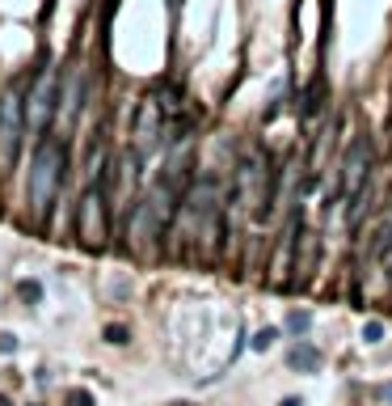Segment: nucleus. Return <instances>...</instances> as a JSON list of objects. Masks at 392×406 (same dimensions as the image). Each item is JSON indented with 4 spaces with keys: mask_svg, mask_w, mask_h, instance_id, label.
I'll return each instance as SVG.
<instances>
[{
    "mask_svg": "<svg viewBox=\"0 0 392 406\" xmlns=\"http://www.w3.org/2000/svg\"><path fill=\"white\" fill-rule=\"evenodd\" d=\"M164 140V111H160V102L156 97H144L139 102V115H135V152L139 157H148V152H156Z\"/></svg>",
    "mask_w": 392,
    "mask_h": 406,
    "instance_id": "20e7f679",
    "label": "nucleus"
},
{
    "mask_svg": "<svg viewBox=\"0 0 392 406\" xmlns=\"http://www.w3.org/2000/svg\"><path fill=\"white\" fill-rule=\"evenodd\" d=\"M363 339H367V343H380V339H384V326H380V322H367V326H363Z\"/></svg>",
    "mask_w": 392,
    "mask_h": 406,
    "instance_id": "6e6552de",
    "label": "nucleus"
},
{
    "mask_svg": "<svg viewBox=\"0 0 392 406\" xmlns=\"http://www.w3.org/2000/svg\"><path fill=\"white\" fill-rule=\"evenodd\" d=\"M287 330H296V334L308 330V314H291V318H287Z\"/></svg>",
    "mask_w": 392,
    "mask_h": 406,
    "instance_id": "9d476101",
    "label": "nucleus"
},
{
    "mask_svg": "<svg viewBox=\"0 0 392 406\" xmlns=\"http://www.w3.org/2000/svg\"><path fill=\"white\" fill-rule=\"evenodd\" d=\"M17 292H22L26 300H38V296H42V288H38L34 279H22V284H17Z\"/></svg>",
    "mask_w": 392,
    "mask_h": 406,
    "instance_id": "0eeeda50",
    "label": "nucleus"
},
{
    "mask_svg": "<svg viewBox=\"0 0 392 406\" xmlns=\"http://www.w3.org/2000/svg\"><path fill=\"white\" fill-rule=\"evenodd\" d=\"M321 364V351L312 347V343H296L291 351H287V368L291 373H312Z\"/></svg>",
    "mask_w": 392,
    "mask_h": 406,
    "instance_id": "423d86ee",
    "label": "nucleus"
},
{
    "mask_svg": "<svg viewBox=\"0 0 392 406\" xmlns=\"http://www.w3.org/2000/svg\"><path fill=\"white\" fill-rule=\"evenodd\" d=\"M105 343H119V347H123V343H127V326H110V330H105Z\"/></svg>",
    "mask_w": 392,
    "mask_h": 406,
    "instance_id": "1a4fd4ad",
    "label": "nucleus"
},
{
    "mask_svg": "<svg viewBox=\"0 0 392 406\" xmlns=\"http://www.w3.org/2000/svg\"><path fill=\"white\" fill-rule=\"evenodd\" d=\"M283 406H304V402H300V398H287V402H283Z\"/></svg>",
    "mask_w": 392,
    "mask_h": 406,
    "instance_id": "4468645a",
    "label": "nucleus"
},
{
    "mask_svg": "<svg viewBox=\"0 0 392 406\" xmlns=\"http://www.w3.org/2000/svg\"><path fill=\"white\" fill-rule=\"evenodd\" d=\"M60 89H55V76L42 68L34 81H30V93H26V127L34 131V136H46V127H51V119L60 115Z\"/></svg>",
    "mask_w": 392,
    "mask_h": 406,
    "instance_id": "f03ea898",
    "label": "nucleus"
},
{
    "mask_svg": "<svg viewBox=\"0 0 392 406\" xmlns=\"http://www.w3.org/2000/svg\"><path fill=\"white\" fill-rule=\"evenodd\" d=\"M274 339H278V330H262V334L253 339V347H257V351H266V347H270Z\"/></svg>",
    "mask_w": 392,
    "mask_h": 406,
    "instance_id": "9b49d317",
    "label": "nucleus"
},
{
    "mask_svg": "<svg viewBox=\"0 0 392 406\" xmlns=\"http://www.w3.org/2000/svg\"><path fill=\"white\" fill-rule=\"evenodd\" d=\"M72 406H93V398H89L85 389H76V393H72Z\"/></svg>",
    "mask_w": 392,
    "mask_h": 406,
    "instance_id": "ddd939ff",
    "label": "nucleus"
},
{
    "mask_svg": "<svg viewBox=\"0 0 392 406\" xmlns=\"http://www.w3.org/2000/svg\"><path fill=\"white\" fill-rule=\"evenodd\" d=\"M22 127H26V93H5L0 97V165H13L22 148Z\"/></svg>",
    "mask_w": 392,
    "mask_h": 406,
    "instance_id": "7ed1b4c3",
    "label": "nucleus"
},
{
    "mask_svg": "<svg viewBox=\"0 0 392 406\" xmlns=\"http://www.w3.org/2000/svg\"><path fill=\"white\" fill-rule=\"evenodd\" d=\"M367 174H371V140H355L350 152H346V161H342V195L355 203L367 186Z\"/></svg>",
    "mask_w": 392,
    "mask_h": 406,
    "instance_id": "39448f33",
    "label": "nucleus"
},
{
    "mask_svg": "<svg viewBox=\"0 0 392 406\" xmlns=\"http://www.w3.org/2000/svg\"><path fill=\"white\" fill-rule=\"evenodd\" d=\"M64 165H68V144H64V136H38L34 161H30V208L38 216L51 212L55 190H60V182H64Z\"/></svg>",
    "mask_w": 392,
    "mask_h": 406,
    "instance_id": "f257e3e1",
    "label": "nucleus"
},
{
    "mask_svg": "<svg viewBox=\"0 0 392 406\" xmlns=\"http://www.w3.org/2000/svg\"><path fill=\"white\" fill-rule=\"evenodd\" d=\"M9 351H17V339L13 334H0V355H9Z\"/></svg>",
    "mask_w": 392,
    "mask_h": 406,
    "instance_id": "f8f14e48",
    "label": "nucleus"
}]
</instances>
